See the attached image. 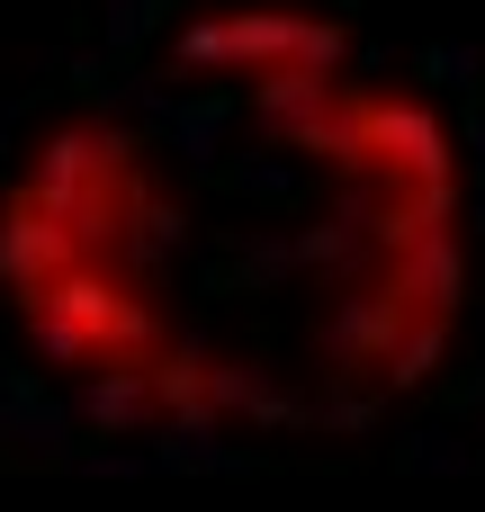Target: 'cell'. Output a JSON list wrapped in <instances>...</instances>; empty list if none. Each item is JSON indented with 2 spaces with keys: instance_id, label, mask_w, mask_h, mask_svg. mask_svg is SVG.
Instances as JSON below:
<instances>
[{
  "instance_id": "1",
  "label": "cell",
  "mask_w": 485,
  "mask_h": 512,
  "mask_svg": "<svg viewBox=\"0 0 485 512\" xmlns=\"http://www.w3.org/2000/svg\"><path fill=\"white\" fill-rule=\"evenodd\" d=\"M468 306V135L333 0H180L0 162V333L108 432H369Z\"/></svg>"
}]
</instances>
